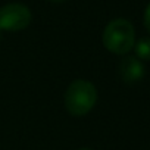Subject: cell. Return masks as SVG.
Listing matches in <instances>:
<instances>
[{"label": "cell", "instance_id": "cell-1", "mask_svg": "<svg viewBox=\"0 0 150 150\" xmlns=\"http://www.w3.org/2000/svg\"><path fill=\"white\" fill-rule=\"evenodd\" d=\"M97 102V90L87 80H75L65 93V108L72 116L87 115Z\"/></svg>", "mask_w": 150, "mask_h": 150}, {"label": "cell", "instance_id": "cell-2", "mask_svg": "<svg viewBox=\"0 0 150 150\" xmlns=\"http://www.w3.org/2000/svg\"><path fill=\"white\" fill-rule=\"evenodd\" d=\"M103 46L115 54H127L135 44V31L129 21L118 18L110 21L103 31Z\"/></svg>", "mask_w": 150, "mask_h": 150}, {"label": "cell", "instance_id": "cell-3", "mask_svg": "<svg viewBox=\"0 0 150 150\" xmlns=\"http://www.w3.org/2000/svg\"><path fill=\"white\" fill-rule=\"evenodd\" d=\"M31 11L22 3H8L0 8V30L21 31L31 22Z\"/></svg>", "mask_w": 150, "mask_h": 150}, {"label": "cell", "instance_id": "cell-4", "mask_svg": "<svg viewBox=\"0 0 150 150\" xmlns=\"http://www.w3.org/2000/svg\"><path fill=\"white\" fill-rule=\"evenodd\" d=\"M118 72L125 84H135L144 77V66L135 56H125L119 62Z\"/></svg>", "mask_w": 150, "mask_h": 150}, {"label": "cell", "instance_id": "cell-5", "mask_svg": "<svg viewBox=\"0 0 150 150\" xmlns=\"http://www.w3.org/2000/svg\"><path fill=\"white\" fill-rule=\"evenodd\" d=\"M135 57L140 60H150V38L143 37L134 44Z\"/></svg>", "mask_w": 150, "mask_h": 150}, {"label": "cell", "instance_id": "cell-6", "mask_svg": "<svg viewBox=\"0 0 150 150\" xmlns=\"http://www.w3.org/2000/svg\"><path fill=\"white\" fill-rule=\"evenodd\" d=\"M144 27L146 30L150 33V3L147 5L146 11H144Z\"/></svg>", "mask_w": 150, "mask_h": 150}, {"label": "cell", "instance_id": "cell-7", "mask_svg": "<svg viewBox=\"0 0 150 150\" xmlns=\"http://www.w3.org/2000/svg\"><path fill=\"white\" fill-rule=\"evenodd\" d=\"M78 150H93V149H78Z\"/></svg>", "mask_w": 150, "mask_h": 150}, {"label": "cell", "instance_id": "cell-8", "mask_svg": "<svg viewBox=\"0 0 150 150\" xmlns=\"http://www.w3.org/2000/svg\"><path fill=\"white\" fill-rule=\"evenodd\" d=\"M0 40H2V30H0Z\"/></svg>", "mask_w": 150, "mask_h": 150}, {"label": "cell", "instance_id": "cell-9", "mask_svg": "<svg viewBox=\"0 0 150 150\" xmlns=\"http://www.w3.org/2000/svg\"><path fill=\"white\" fill-rule=\"evenodd\" d=\"M52 2H62V0H52Z\"/></svg>", "mask_w": 150, "mask_h": 150}]
</instances>
